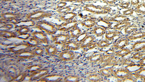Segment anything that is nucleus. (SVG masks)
Returning <instances> with one entry per match:
<instances>
[{"label": "nucleus", "instance_id": "nucleus-13", "mask_svg": "<svg viewBox=\"0 0 145 82\" xmlns=\"http://www.w3.org/2000/svg\"><path fill=\"white\" fill-rule=\"evenodd\" d=\"M65 47L67 49L74 50L77 49L78 47V44L73 42L67 43L65 45Z\"/></svg>", "mask_w": 145, "mask_h": 82}, {"label": "nucleus", "instance_id": "nucleus-12", "mask_svg": "<svg viewBox=\"0 0 145 82\" xmlns=\"http://www.w3.org/2000/svg\"><path fill=\"white\" fill-rule=\"evenodd\" d=\"M27 43L28 44L29 47H35L38 45L39 41L33 37V38H31L29 39Z\"/></svg>", "mask_w": 145, "mask_h": 82}, {"label": "nucleus", "instance_id": "nucleus-29", "mask_svg": "<svg viewBox=\"0 0 145 82\" xmlns=\"http://www.w3.org/2000/svg\"><path fill=\"white\" fill-rule=\"evenodd\" d=\"M3 16L4 18L6 19H10L13 18L14 17H15V15L13 14H5V15H4Z\"/></svg>", "mask_w": 145, "mask_h": 82}, {"label": "nucleus", "instance_id": "nucleus-4", "mask_svg": "<svg viewBox=\"0 0 145 82\" xmlns=\"http://www.w3.org/2000/svg\"><path fill=\"white\" fill-rule=\"evenodd\" d=\"M33 37L37 39L38 41H41L43 43H46L47 42V37L42 32L40 31H35L33 33Z\"/></svg>", "mask_w": 145, "mask_h": 82}, {"label": "nucleus", "instance_id": "nucleus-28", "mask_svg": "<svg viewBox=\"0 0 145 82\" xmlns=\"http://www.w3.org/2000/svg\"><path fill=\"white\" fill-rule=\"evenodd\" d=\"M32 78V75L29 76H26L24 77L23 81H25V82L30 81Z\"/></svg>", "mask_w": 145, "mask_h": 82}, {"label": "nucleus", "instance_id": "nucleus-19", "mask_svg": "<svg viewBox=\"0 0 145 82\" xmlns=\"http://www.w3.org/2000/svg\"><path fill=\"white\" fill-rule=\"evenodd\" d=\"M128 42V41L127 39H124V38H122L119 41L117 42V45H118L119 47H122L124 45H126V43Z\"/></svg>", "mask_w": 145, "mask_h": 82}, {"label": "nucleus", "instance_id": "nucleus-7", "mask_svg": "<svg viewBox=\"0 0 145 82\" xmlns=\"http://www.w3.org/2000/svg\"><path fill=\"white\" fill-rule=\"evenodd\" d=\"M48 73V71L47 70H40L38 71L33 73L32 75V78H39L41 77H43L47 75Z\"/></svg>", "mask_w": 145, "mask_h": 82}, {"label": "nucleus", "instance_id": "nucleus-14", "mask_svg": "<svg viewBox=\"0 0 145 82\" xmlns=\"http://www.w3.org/2000/svg\"><path fill=\"white\" fill-rule=\"evenodd\" d=\"M41 68L40 65H34L29 67L28 70L30 73H34L40 70Z\"/></svg>", "mask_w": 145, "mask_h": 82}, {"label": "nucleus", "instance_id": "nucleus-15", "mask_svg": "<svg viewBox=\"0 0 145 82\" xmlns=\"http://www.w3.org/2000/svg\"><path fill=\"white\" fill-rule=\"evenodd\" d=\"M61 78V77L58 75H53L46 77L45 79L49 81H56L58 80H60Z\"/></svg>", "mask_w": 145, "mask_h": 82}, {"label": "nucleus", "instance_id": "nucleus-1", "mask_svg": "<svg viewBox=\"0 0 145 82\" xmlns=\"http://www.w3.org/2000/svg\"><path fill=\"white\" fill-rule=\"evenodd\" d=\"M38 26L40 30H43L44 31L50 34L53 33L56 31L55 27L50 23H41L38 25Z\"/></svg>", "mask_w": 145, "mask_h": 82}, {"label": "nucleus", "instance_id": "nucleus-8", "mask_svg": "<svg viewBox=\"0 0 145 82\" xmlns=\"http://www.w3.org/2000/svg\"><path fill=\"white\" fill-rule=\"evenodd\" d=\"M106 38L107 40H112L115 38L116 36H118L120 35V33L118 31L115 30V31H109L108 32H106L105 34Z\"/></svg>", "mask_w": 145, "mask_h": 82}, {"label": "nucleus", "instance_id": "nucleus-3", "mask_svg": "<svg viewBox=\"0 0 145 82\" xmlns=\"http://www.w3.org/2000/svg\"><path fill=\"white\" fill-rule=\"evenodd\" d=\"M59 56V58L65 61L71 60L74 58L73 53L69 51H63L61 53Z\"/></svg>", "mask_w": 145, "mask_h": 82}, {"label": "nucleus", "instance_id": "nucleus-10", "mask_svg": "<svg viewBox=\"0 0 145 82\" xmlns=\"http://www.w3.org/2000/svg\"><path fill=\"white\" fill-rule=\"evenodd\" d=\"M96 22L95 20L91 19L86 20L84 21L83 24L84 26L87 28H91L93 27L96 24Z\"/></svg>", "mask_w": 145, "mask_h": 82}, {"label": "nucleus", "instance_id": "nucleus-24", "mask_svg": "<svg viewBox=\"0 0 145 82\" xmlns=\"http://www.w3.org/2000/svg\"><path fill=\"white\" fill-rule=\"evenodd\" d=\"M77 80V78L74 76H69L66 77L65 78V81H76Z\"/></svg>", "mask_w": 145, "mask_h": 82}, {"label": "nucleus", "instance_id": "nucleus-25", "mask_svg": "<svg viewBox=\"0 0 145 82\" xmlns=\"http://www.w3.org/2000/svg\"><path fill=\"white\" fill-rule=\"evenodd\" d=\"M25 77L24 74H20L19 76L16 77L15 78V80L16 81H23Z\"/></svg>", "mask_w": 145, "mask_h": 82}, {"label": "nucleus", "instance_id": "nucleus-21", "mask_svg": "<svg viewBox=\"0 0 145 82\" xmlns=\"http://www.w3.org/2000/svg\"><path fill=\"white\" fill-rule=\"evenodd\" d=\"M29 36V35L28 34H19L18 36V38L21 40H25L28 39Z\"/></svg>", "mask_w": 145, "mask_h": 82}, {"label": "nucleus", "instance_id": "nucleus-5", "mask_svg": "<svg viewBox=\"0 0 145 82\" xmlns=\"http://www.w3.org/2000/svg\"><path fill=\"white\" fill-rule=\"evenodd\" d=\"M17 56L20 58H28L33 57L35 55L32 51L26 50L18 53Z\"/></svg>", "mask_w": 145, "mask_h": 82}, {"label": "nucleus", "instance_id": "nucleus-20", "mask_svg": "<svg viewBox=\"0 0 145 82\" xmlns=\"http://www.w3.org/2000/svg\"><path fill=\"white\" fill-rule=\"evenodd\" d=\"M34 25L33 22L31 21H27V22H23L17 24V25L19 26H23L27 27L26 26H31Z\"/></svg>", "mask_w": 145, "mask_h": 82}, {"label": "nucleus", "instance_id": "nucleus-2", "mask_svg": "<svg viewBox=\"0 0 145 82\" xmlns=\"http://www.w3.org/2000/svg\"><path fill=\"white\" fill-rule=\"evenodd\" d=\"M29 47L27 43L26 44H18L14 47L10 48L9 50L15 53H18L21 51L27 50Z\"/></svg>", "mask_w": 145, "mask_h": 82}, {"label": "nucleus", "instance_id": "nucleus-16", "mask_svg": "<svg viewBox=\"0 0 145 82\" xmlns=\"http://www.w3.org/2000/svg\"><path fill=\"white\" fill-rule=\"evenodd\" d=\"M32 51L35 56H40L43 53L44 50L41 47H37L34 49Z\"/></svg>", "mask_w": 145, "mask_h": 82}, {"label": "nucleus", "instance_id": "nucleus-27", "mask_svg": "<svg viewBox=\"0 0 145 82\" xmlns=\"http://www.w3.org/2000/svg\"><path fill=\"white\" fill-rule=\"evenodd\" d=\"M2 35L3 36L7 38H10L13 36L11 33L8 32H3Z\"/></svg>", "mask_w": 145, "mask_h": 82}, {"label": "nucleus", "instance_id": "nucleus-17", "mask_svg": "<svg viewBox=\"0 0 145 82\" xmlns=\"http://www.w3.org/2000/svg\"><path fill=\"white\" fill-rule=\"evenodd\" d=\"M81 32L80 29H76L72 30L70 31V35L72 37L77 38L79 35H80Z\"/></svg>", "mask_w": 145, "mask_h": 82}, {"label": "nucleus", "instance_id": "nucleus-6", "mask_svg": "<svg viewBox=\"0 0 145 82\" xmlns=\"http://www.w3.org/2000/svg\"><path fill=\"white\" fill-rule=\"evenodd\" d=\"M106 29L99 26L95 27L92 31L93 34L96 36H100L105 34Z\"/></svg>", "mask_w": 145, "mask_h": 82}, {"label": "nucleus", "instance_id": "nucleus-9", "mask_svg": "<svg viewBox=\"0 0 145 82\" xmlns=\"http://www.w3.org/2000/svg\"><path fill=\"white\" fill-rule=\"evenodd\" d=\"M55 38V41L58 44L65 43L68 39L67 36L63 35H59Z\"/></svg>", "mask_w": 145, "mask_h": 82}, {"label": "nucleus", "instance_id": "nucleus-18", "mask_svg": "<svg viewBox=\"0 0 145 82\" xmlns=\"http://www.w3.org/2000/svg\"><path fill=\"white\" fill-rule=\"evenodd\" d=\"M44 13L42 12H36L35 14H32L30 16V18L32 19H36L40 18V17H42Z\"/></svg>", "mask_w": 145, "mask_h": 82}, {"label": "nucleus", "instance_id": "nucleus-23", "mask_svg": "<svg viewBox=\"0 0 145 82\" xmlns=\"http://www.w3.org/2000/svg\"><path fill=\"white\" fill-rule=\"evenodd\" d=\"M8 72L10 75L13 76V75H15L16 74V71L14 67H10L8 69Z\"/></svg>", "mask_w": 145, "mask_h": 82}, {"label": "nucleus", "instance_id": "nucleus-22", "mask_svg": "<svg viewBox=\"0 0 145 82\" xmlns=\"http://www.w3.org/2000/svg\"><path fill=\"white\" fill-rule=\"evenodd\" d=\"M29 31V29H28L26 27L23 26L22 28L19 30V34H23L27 33Z\"/></svg>", "mask_w": 145, "mask_h": 82}, {"label": "nucleus", "instance_id": "nucleus-26", "mask_svg": "<svg viewBox=\"0 0 145 82\" xmlns=\"http://www.w3.org/2000/svg\"><path fill=\"white\" fill-rule=\"evenodd\" d=\"M75 14H74L73 13H70L67 14L66 15H65L63 17L66 20H68V19H70L72 18V17H74Z\"/></svg>", "mask_w": 145, "mask_h": 82}, {"label": "nucleus", "instance_id": "nucleus-11", "mask_svg": "<svg viewBox=\"0 0 145 82\" xmlns=\"http://www.w3.org/2000/svg\"><path fill=\"white\" fill-rule=\"evenodd\" d=\"M46 51L49 55H54L57 53V49L54 46H49L46 47Z\"/></svg>", "mask_w": 145, "mask_h": 82}]
</instances>
